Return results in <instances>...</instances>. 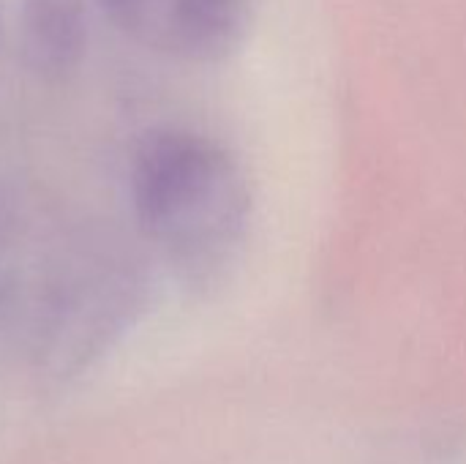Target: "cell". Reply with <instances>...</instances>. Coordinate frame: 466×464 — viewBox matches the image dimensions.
<instances>
[{
  "mask_svg": "<svg viewBox=\"0 0 466 464\" xmlns=\"http://www.w3.org/2000/svg\"><path fill=\"white\" fill-rule=\"evenodd\" d=\"M82 0H22L19 41L27 66L38 74H66L85 46Z\"/></svg>",
  "mask_w": 466,
  "mask_h": 464,
  "instance_id": "cell-3",
  "label": "cell"
},
{
  "mask_svg": "<svg viewBox=\"0 0 466 464\" xmlns=\"http://www.w3.org/2000/svg\"><path fill=\"white\" fill-rule=\"evenodd\" d=\"M131 191L142 227L175 257L221 254L243 230L248 191L235 159L210 137L164 129L134 156Z\"/></svg>",
  "mask_w": 466,
  "mask_h": 464,
  "instance_id": "cell-1",
  "label": "cell"
},
{
  "mask_svg": "<svg viewBox=\"0 0 466 464\" xmlns=\"http://www.w3.org/2000/svg\"><path fill=\"white\" fill-rule=\"evenodd\" d=\"M98 5L126 38L145 49L210 60L240 41L254 0H98Z\"/></svg>",
  "mask_w": 466,
  "mask_h": 464,
  "instance_id": "cell-2",
  "label": "cell"
},
{
  "mask_svg": "<svg viewBox=\"0 0 466 464\" xmlns=\"http://www.w3.org/2000/svg\"><path fill=\"white\" fill-rule=\"evenodd\" d=\"M5 16H3V3H0V79H3V63H5Z\"/></svg>",
  "mask_w": 466,
  "mask_h": 464,
  "instance_id": "cell-4",
  "label": "cell"
}]
</instances>
